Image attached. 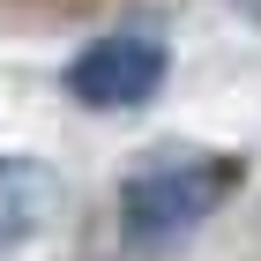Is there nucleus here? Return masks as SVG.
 <instances>
[{
	"label": "nucleus",
	"instance_id": "obj_1",
	"mask_svg": "<svg viewBox=\"0 0 261 261\" xmlns=\"http://www.w3.org/2000/svg\"><path fill=\"white\" fill-rule=\"evenodd\" d=\"M246 187V157H164V164H142L127 172L120 187V246L135 261L149 254H172L217 217L224 201Z\"/></svg>",
	"mask_w": 261,
	"mask_h": 261
},
{
	"label": "nucleus",
	"instance_id": "obj_2",
	"mask_svg": "<svg viewBox=\"0 0 261 261\" xmlns=\"http://www.w3.org/2000/svg\"><path fill=\"white\" fill-rule=\"evenodd\" d=\"M164 75H172V45L157 30H105L67 60L60 82L90 112H135V105H149L164 90Z\"/></svg>",
	"mask_w": 261,
	"mask_h": 261
},
{
	"label": "nucleus",
	"instance_id": "obj_3",
	"mask_svg": "<svg viewBox=\"0 0 261 261\" xmlns=\"http://www.w3.org/2000/svg\"><path fill=\"white\" fill-rule=\"evenodd\" d=\"M60 172L45 157H0V261L22 254L45 224L60 217Z\"/></svg>",
	"mask_w": 261,
	"mask_h": 261
},
{
	"label": "nucleus",
	"instance_id": "obj_4",
	"mask_svg": "<svg viewBox=\"0 0 261 261\" xmlns=\"http://www.w3.org/2000/svg\"><path fill=\"white\" fill-rule=\"evenodd\" d=\"M8 15H22V22H90V15H105L112 0H0Z\"/></svg>",
	"mask_w": 261,
	"mask_h": 261
},
{
	"label": "nucleus",
	"instance_id": "obj_5",
	"mask_svg": "<svg viewBox=\"0 0 261 261\" xmlns=\"http://www.w3.org/2000/svg\"><path fill=\"white\" fill-rule=\"evenodd\" d=\"M231 8H239V15H246V22H261V0H231Z\"/></svg>",
	"mask_w": 261,
	"mask_h": 261
}]
</instances>
